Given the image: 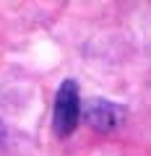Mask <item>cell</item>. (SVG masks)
<instances>
[{
  "mask_svg": "<svg viewBox=\"0 0 151 156\" xmlns=\"http://www.w3.org/2000/svg\"><path fill=\"white\" fill-rule=\"evenodd\" d=\"M84 117H86V122H89L91 128L107 133V130H115L123 122V109H120L117 104H112V101L96 99V101L89 104V109L84 112Z\"/></svg>",
  "mask_w": 151,
  "mask_h": 156,
  "instance_id": "cell-2",
  "label": "cell"
},
{
  "mask_svg": "<svg viewBox=\"0 0 151 156\" xmlns=\"http://www.w3.org/2000/svg\"><path fill=\"white\" fill-rule=\"evenodd\" d=\"M81 117V96H78V86L76 81H63L55 96V117H52V128L60 138L70 135L78 125Z\"/></svg>",
  "mask_w": 151,
  "mask_h": 156,
  "instance_id": "cell-1",
  "label": "cell"
}]
</instances>
